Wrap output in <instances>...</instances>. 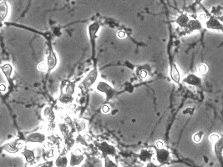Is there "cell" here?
Here are the masks:
<instances>
[{"instance_id": "obj_10", "label": "cell", "mask_w": 223, "mask_h": 167, "mask_svg": "<svg viewBox=\"0 0 223 167\" xmlns=\"http://www.w3.org/2000/svg\"><path fill=\"white\" fill-rule=\"evenodd\" d=\"M84 160L83 155H75L73 153L70 156V165L71 166H76L82 163Z\"/></svg>"}, {"instance_id": "obj_26", "label": "cell", "mask_w": 223, "mask_h": 167, "mask_svg": "<svg viewBox=\"0 0 223 167\" xmlns=\"http://www.w3.org/2000/svg\"><path fill=\"white\" fill-rule=\"evenodd\" d=\"M211 12L220 17L221 14L223 12V8L222 7H221V6H214L212 9H211Z\"/></svg>"}, {"instance_id": "obj_35", "label": "cell", "mask_w": 223, "mask_h": 167, "mask_svg": "<svg viewBox=\"0 0 223 167\" xmlns=\"http://www.w3.org/2000/svg\"><path fill=\"white\" fill-rule=\"evenodd\" d=\"M84 139L85 140V141L87 142V143H90V142H91L92 141V137H91L90 136H89V135H87V134H85L83 136Z\"/></svg>"}, {"instance_id": "obj_33", "label": "cell", "mask_w": 223, "mask_h": 167, "mask_svg": "<svg viewBox=\"0 0 223 167\" xmlns=\"http://www.w3.org/2000/svg\"><path fill=\"white\" fill-rule=\"evenodd\" d=\"M73 153L75 155H83L84 150L80 147H77V148H75V149L73 150Z\"/></svg>"}, {"instance_id": "obj_27", "label": "cell", "mask_w": 223, "mask_h": 167, "mask_svg": "<svg viewBox=\"0 0 223 167\" xmlns=\"http://www.w3.org/2000/svg\"><path fill=\"white\" fill-rule=\"evenodd\" d=\"M38 69L40 71H42V72H45V71H47L48 69H49V65H48V64H47V62H42L40 63V64H39V65H38Z\"/></svg>"}, {"instance_id": "obj_24", "label": "cell", "mask_w": 223, "mask_h": 167, "mask_svg": "<svg viewBox=\"0 0 223 167\" xmlns=\"http://www.w3.org/2000/svg\"><path fill=\"white\" fill-rule=\"evenodd\" d=\"M75 84H73V83L67 84H66V86H65V93H67V94H74V92H75Z\"/></svg>"}, {"instance_id": "obj_21", "label": "cell", "mask_w": 223, "mask_h": 167, "mask_svg": "<svg viewBox=\"0 0 223 167\" xmlns=\"http://www.w3.org/2000/svg\"><path fill=\"white\" fill-rule=\"evenodd\" d=\"M59 127H60V132L62 133L63 136H66L70 135V128L68 126L67 123H60L59 125Z\"/></svg>"}, {"instance_id": "obj_3", "label": "cell", "mask_w": 223, "mask_h": 167, "mask_svg": "<svg viewBox=\"0 0 223 167\" xmlns=\"http://www.w3.org/2000/svg\"><path fill=\"white\" fill-rule=\"evenodd\" d=\"M97 77H98V71L96 70L95 69H94L89 73L87 77L84 79L83 82H82V84L85 88H89V87H90L92 84L95 83Z\"/></svg>"}, {"instance_id": "obj_11", "label": "cell", "mask_w": 223, "mask_h": 167, "mask_svg": "<svg viewBox=\"0 0 223 167\" xmlns=\"http://www.w3.org/2000/svg\"><path fill=\"white\" fill-rule=\"evenodd\" d=\"M73 94H67V93H63L60 97V103H62L63 104H71L74 101V97L72 96Z\"/></svg>"}, {"instance_id": "obj_18", "label": "cell", "mask_w": 223, "mask_h": 167, "mask_svg": "<svg viewBox=\"0 0 223 167\" xmlns=\"http://www.w3.org/2000/svg\"><path fill=\"white\" fill-rule=\"evenodd\" d=\"M65 147H66V149L70 150L71 148L74 147V145H75V140H74V138H73L71 135H68V136H65Z\"/></svg>"}, {"instance_id": "obj_38", "label": "cell", "mask_w": 223, "mask_h": 167, "mask_svg": "<svg viewBox=\"0 0 223 167\" xmlns=\"http://www.w3.org/2000/svg\"><path fill=\"white\" fill-rule=\"evenodd\" d=\"M5 89H6L5 85H4V84H1V90H2V91H4Z\"/></svg>"}, {"instance_id": "obj_8", "label": "cell", "mask_w": 223, "mask_h": 167, "mask_svg": "<svg viewBox=\"0 0 223 167\" xmlns=\"http://www.w3.org/2000/svg\"><path fill=\"white\" fill-rule=\"evenodd\" d=\"M154 156V152L150 150H142L140 153V160L144 163L149 162Z\"/></svg>"}, {"instance_id": "obj_16", "label": "cell", "mask_w": 223, "mask_h": 167, "mask_svg": "<svg viewBox=\"0 0 223 167\" xmlns=\"http://www.w3.org/2000/svg\"><path fill=\"white\" fill-rule=\"evenodd\" d=\"M171 77L172 79V80L176 82V83H179L181 77H180V73L177 68L175 65L171 66Z\"/></svg>"}, {"instance_id": "obj_31", "label": "cell", "mask_w": 223, "mask_h": 167, "mask_svg": "<svg viewBox=\"0 0 223 167\" xmlns=\"http://www.w3.org/2000/svg\"><path fill=\"white\" fill-rule=\"evenodd\" d=\"M102 112L104 113V114H108V113H109V111H110V108H109V105H107V104H104V105H103L102 106Z\"/></svg>"}, {"instance_id": "obj_36", "label": "cell", "mask_w": 223, "mask_h": 167, "mask_svg": "<svg viewBox=\"0 0 223 167\" xmlns=\"http://www.w3.org/2000/svg\"><path fill=\"white\" fill-rule=\"evenodd\" d=\"M117 36H118V38H119V39H124L125 37V32H124L123 30H120V31L117 33Z\"/></svg>"}, {"instance_id": "obj_15", "label": "cell", "mask_w": 223, "mask_h": 167, "mask_svg": "<svg viewBox=\"0 0 223 167\" xmlns=\"http://www.w3.org/2000/svg\"><path fill=\"white\" fill-rule=\"evenodd\" d=\"M22 154H23V155L24 156V158H25V160H26V161L28 162V163H32V162L34 160V159H35L34 153L32 151V150H23Z\"/></svg>"}, {"instance_id": "obj_19", "label": "cell", "mask_w": 223, "mask_h": 167, "mask_svg": "<svg viewBox=\"0 0 223 167\" xmlns=\"http://www.w3.org/2000/svg\"><path fill=\"white\" fill-rule=\"evenodd\" d=\"M184 81L187 84H200V79L197 78L196 76L195 75H189L187 76V78L185 79Z\"/></svg>"}, {"instance_id": "obj_29", "label": "cell", "mask_w": 223, "mask_h": 167, "mask_svg": "<svg viewBox=\"0 0 223 167\" xmlns=\"http://www.w3.org/2000/svg\"><path fill=\"white\" fill-rule=\"evenodd\" d=\"M198 72L200 74H206V72H207V66L206 65V64H200V65L198 66Z\"/></svg>"}, {"instance_id": "obj_7", "label": "cell", "mask_w": 223, "mask_h": 167, "mask_svg": "<svg viewBox=\"0 0 223 167\" xmlns=\"http://www.w3.org/2000/svg\"><path fill=\"white\" fill-rule=\"evenodd\" d=\"M99 149L103 153L106 155H112L114 154L115 152V150L112 146L109 145L106 142H103V143L99 144Z\"/></svg>"}, {"instance_id": "obj_32", "label": "cell", "mask_w": 223, "mask_h": 167, "mask_svg": "<svg viewBox=\"0 0 223 167\" xmlns=\"http://www.w3.org/2000/svg\"><path fill=\"white\" fill-rule=\"evenodd\" d=\"M105 166L114 167V166H117V165H114V162L111 161L109 158H107V159H105Z\"/></svg>"}, {"instance_id": "obj_13", "label": "cell", "mask_w": 223, "mask_h": 167, "mask_svg": "<svg viewBox=\"0 0 223 167\" xmlns=\"http://www.w3.org/2000/svg\"><path fill=\"white\" fill-rule=\"evenodd\" d=\"M44 115L49 122H53V121L55 120V112H54V110H52V108L50 107L45 108L44 110Z\"/></svg>"}, {"instance_id": "obj_39", "label": "cell", "mask_w": 223, "mask_h": 167, "mask_svg": "<svg viewBox=\"0 0 223 167\" xmlns=\"http://www.w3.org/2000/svg\"><path fill=\"white\" fill-rule=\"evenodd\" d=\"M219 19H220L221 22H223V15H221L220 17H219Z\"/></svg>"}, {"instance_id": "obj_17", "label": "cell", "mask_w": 223, "mask_h": 167, "mask_svg": "<svg viewBox=\"0 0 223 167\" xmlns=\"http://www.w3.org/2000/svg\"><path fill=\"white\" fill-rule=\"evenodd\" d=\"M68 164H69V160H68L67 157L64 155H60V156L57 157V159L55 160V165L57 166H66Z\"/></svg>"}, {"instance_id": "obj_4", "label": "cell", "mask_w": 223, "mask_h": 167, "mask_svg": "<svg viewBox=\"0 0 223 167\" xmlns=\"http://www.w3.org/2000/svg\"><path fill=\"white\" fill-rule=\"evenodd\" d=\"M169 152L165 149H158L156 151V160L160 164H166L169 160Z\"/></svg>"}, {"instance_id": "obj_40", "label": "cell", "mask_w": 223, "mask_h": 167, "mask_svg": "<svg viewBox=\"0 0 223 167\" xmlns=\"http://www.w3.org/2000/svg\"><path fill=\"white\" fill-rule=\"evenodd\" d=\"M196 1V3H200L201 2V0H195Z\"/></svg>"}, {"instance_id": "obj_28", "label": "cell", "mask_w": 223, "mask_h": 167, "mask_svg": "<svg viewBox=\"0 0 223 167\" xmlns=\"http://www.w3.org/2000/svg\"><path fill=\"white\" fill-rule=\"evenodd\" d=\"M202 136H203L202 132H198V133H196V135H194V136H193V141H194L195 142L198 143V142H200V141H201Z\"/></svg>"}, {"instance_id": "obj_5", "label": "cell", "mask_w": 223, "mask_h": 167, "mask_svg": "<svg viewBox=\"0 0 223 167\" xmlns=\"http://www.w3.org/2000/svg\"><path fill=\"white\" fill-rule=\"evenodd\" d=\"M46 141V137L44 136V134L42 133H39V132H36V133H34L29 136L28 139H27V141L28 142H30V143H44Z\"/></svg>"}, {"instance_id": "obj_34", "label": "cell", "mask_w": 223, "mask_h": 167, "mask_svg": "<svg viewBox=\"0 0 223 167\" xmlns=\"http://www.w3.org/2000/svg\"><path fill=\"white\" fill-rule=\"evenodd\" d=\"M156 146L157 149H163L164 148V142L161 141H158L156 142Z\"/></svg>"}, {"instance_id": "obj_6", "label": "cell", "mask_w": 223, "mask_h": 167, "mask_svg": "<svg viewBox=\"0 0 223 167\" xmlns=\"http://www.w3.org/2000/svg\"><path fill=\"white\" fill-rule=\"evenodd\" d=\"M206 24L207 28L211 29H221L223 28L222 25L220 24V22L214 17L209 18H207L206 21Z\"/></svg>"}, {"instance_id": "obj_12", "label": "cell", "mask_w": 223, "mask_h": 167, "mask_svg": "<svg viewBox=\"0 0 223 167\" xmlns=\"http://www.w3.org/2000/svg\"><path fill=\"white\" fill-rule=\"evenodd\" d=\"M0 13H1V20L3 21L4 18L7 17L8 13V3L2 0L0 3Z\"/></svg>"}, {"instance_id": "obj_37", "label": "cell", "mask_w": 223, "mask_h": 167, "mask_svg": "<svg viewBox=\"0 0 223 167\" xmlns=\"http://www.w3.org/2000/svg\"><path fill=\"white\" fill-rule=\"evenodd\" d=\"M147 75H148V74L145 70H142L141 72H140V77H141V78H143V79L146 78V77H147Z\"/></svg>"}, {"instance_id": "obj_2", "label": "cell", "mask_w": 223, "mask_h": 167, "mask_svg": "<svg viewBox=\"0 0 223 167\" xmlns=\"http://www.w3.org/2000/svg\"><path fill=\"white\" fill-rule=\"evenodd\" d=\"M96 89H98L99 91L103 92V93L106 94V98L108 100L112 99V97L114 96V89H113V88H112L110 85H109V84L105 83V82H99V83L97 84Z\"/></svg>"}, {"instance_id": "obj_25", "label": "cell", "mask_w": 223, "mask_h": 167, "mask_svg": "<svg viewBox=\"0 0 223 167\" xmlns=\"http://www.w3.org/2000/svg\"><path fill=\"white\" fill-rule=\"evenodd\" d=\"M187 26L189 27L191 30H195V29H200V23H199L198 21H196V20L190 21L189 24H188Z\"/></svg>"}, {"instance_id": "obj_30", "label": "cell", "mask_w": 223, "mask_h": 167, "mask_svg": "<svg viewBox=\"0 0 223 167\" xmlns=\"http://www.w3.org/2000/svg\"><path fill=\"white\" fill-rule=\"evenodd\" d=\"M221 136L217 134H212L211 136H210V141H211L212 143H216V141H218L220 140Z\"/></svg>"}, {"instance_id": "obj_1", "label": "cell", "mask_w": 223, "mask_h": 167, "mask_svg": "<svg viewBox=\"0 0 223 167\" xmlns=\"http://www.w3.org/2000/svg\"><path fill=\"white\" fill-rule=\"evenodd\" d=\"M24 148V142L22 141H15L11 143L6 144L2 147V149L9 153H16Z\"/></svg>"}, {"instance_id": "obj_22", "label": "cell", "mask_w": 223, "mask_h": 167, "mask_svg": "<svg viewBox=\"0 0 223 167\" xmlns=\"http://www.w3.org/2000/svg\"><path fill=\"white\" fill-rule=\"evenodd\" d=\"M215 151L217 155H221L223 152V138H220V140L216 142Z\"/></svg>"}, {"instance_id": "obj_23", "label": "cell", "mask_w": 223, "mask_h": 167, "mask_svg": "<svg viewBox=\"0 0 223 167\" xmlns=\"http://www.w3.org/2000/svg\"><path fill=\"white\" fill-rule=\"evenodd\" d=\"M75 127L77 129V131L80 132H82L85 130L86 128V124L84 122L83 120H78L75 121Z\"/></svg>"}, {"instance_id": "obj_14", "label": "cell", "mask_w": 223, "mask_h": 167, "mask_svg": "<svg viewBox=\"0 0 223 167\" xmlns=\"http://www.w3.org/2000/svg\"><path fill=\"white\" fill-rule=\"evenodd\" d=\"M177 24H179L181 27H187L189 24V17L187 14H181L179 17H177L176 20Z\"/></svg>"}, {"instance_id": "obj_9", "label": "cell", "mask_w": 223, "mask_h": 167, "mask_svg": "<svg viewBox=\"0 0 223 167\" xmlns=\"http://www.w3.org/2000/svg\"><path fill=\"white\" fill-rule=\"evenodd\" d=\"M47 64L49 65V69H53L55 68L57 64V58L55 56V54L53 51H49L48 57H47Z\"/></svg>"}, {"instance_id": "obj_20", "label": "cell", "mask_w": 223, "mask_h": 167, "mask_svg": "<svg viewBox=\"0 0 223 167\" xmlns=\"http://www.w3.org/2000/svg\"><path fill=\"white\" fill-rule=\"evenodd\" d=\"M1 69H2V71L4 73L6 77L10 78L12 72H13V69H12V66H11L9 64H6L2 66V67H1Z\"/></svg>"}]
</instances>
